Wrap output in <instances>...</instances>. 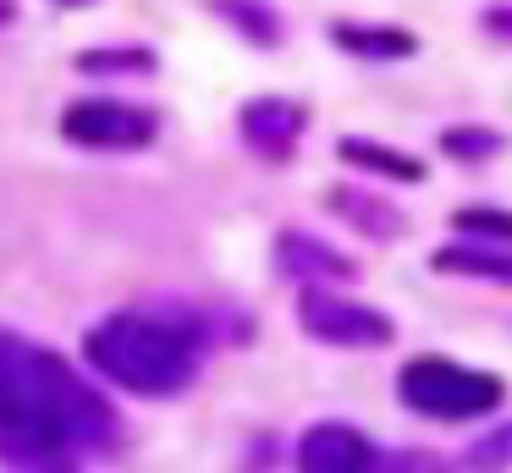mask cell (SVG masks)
Masks as SVG:
<instances>
[{"instance_id":"3957f363","label":"cell","mask_w":512,"mask_h":473,"mask_svg":"<svg viewBox=\"0 0 512 473\" xmlns=\"http://www.w3.org/2000/svg\"><path fill=\"white\" fill-rule=\"evenodd\" d=\"M397 402L408 413H424V418H485L507 402V380L490 369H468V363H452V358H408L397 374Z\"/></svg>"},{"instance_id":"5bb4252c","label":"cell","mask_w":512,"mask_h":473,"mask_svg":"<svg viewBox=\"0 0 512 473\" xmlns=\"http://www.w3.org/2000/svg\"><path fill=\"white\" fill-rule=\"evenodd\" d=\"M336 154H342L347 165H364V171H375V176H391V182H424V176H430V165H424L419 154H402V149H391V143L342 138Z\"/></svg>"},{"instance_id":"6da1fadb","label":"cell","mask_w":512,"mask_h":473,"mask_svg":"<svg viewBox=\"0 0 512 473\" xmlns=\"http://www.w3.org/2000/svg\"><path fill=\"white\" fill-rule=\"evenodd\" d=\"M122 446V413L61 352L0 325V468L78 473Z\"/></svg>"},{"instance_id":"4fadbf2b","label":"cell","mask_w":512,"mask_h":473,"mask_svg":"<svg viewBox=\"0 0 512 473\" xmlns=\"http://www.w3.org/2000/svg\"><path fill=\"white\" fill-rule=\"evenodd\" d=\"M441 275H474V281H501L512 286V253L507 248H479V242H446L430 253Z\"/></svg>"},{"instance_id":"e0dca14e","label":"cell","mask_w":512,"mask_h":473,"mask_svg":"<svg viewBox=\"0 0 512 473\" xmlns=\"http://www.w3.org/2000/svg\"><path fill=\"white\" fill-rule=\"evenodd\" d=\"M468 468H474V473H501V468H512V424L479 435L474 446H468Z\"/></svg>"},{"instance_id":"8fae6325","label":"cell","mask_w":512,"mask_h":473,"mask_svg":"<svg viewBox=\"0 0 512 473\" xmlns=\"http://www.w3.org/2000/svg\"><path fill=\"white\" fill-rule=\"evenodd\" d=\"M210 11L237 33V39L254 44V50H276V44L287 39V28H281V11L270 6V0H210Z\"/></svg>"},{"instance_id":"277c9868","label":"cell","mask_w":512,"mask_h":473,"mask_svg":"<svg viewBox=\"0 0 512 473\" xmlns=\"http://www.w3.org/2000/svg\"><path fill=\"white\" fill-rule=\"evenodd\" d=\"M61 138L89 154H138L160 138V110L111 94H83L61 110Z\"/></svg>"},{"instance_id":"d6986e66","label":"cell","mask_w":512,"mask_h":473,"mask_svg":"<svg viewBox=\"0 0 512 473\" xmlns=\"http://www.w3.org/2000/svg\"><path fill=\"white\" fill-rule=\"evenodd\" d=\"M485 28L496 33V39H512V6L501 0V6H485Z\"/></svg>"},{"instance_id":"9a60e30c","label":"cell","mask_w":512,"mask_h":473,"mask_svg":"<svg viewBox=\"0 0 512 473\" xmlns=\"http://www.w3.org/2000/svg\"><path fill=\"white\" fill-rule=\"evenodd\" d=\"M452 231L463 237H485V242H512V209H496V204H463L452 209Z\"/></svg>"},{"instance_id":"ac0fdd59","label":"cell","mask_w":512,"mask_h":473,"mask_svg":"<svg viewBox=\"0 0 512 473\" xmlns=\"http://www.w3.org/2000/svg\"><path fill=\"white\" fill-rule=\"evenodd\" d=\"M375 473H452L435 451H380Z\"/></svg>"},{"instance_id":"ba28073f","label":"cell","mask_w":512,"mask_h":473,"mask_svg":"<svg viewBox=\"0 0 512 473\" xmlns=\"http://www.w3.org/2000/svg\"><path fill=\"white\" fill-rule=\"evenodd\" d=\"M276 264L292 275V281H353V259H342V253L331 248V242L309 237V231H281L276 237Z\"/></svg>"},{"instance_id":"ffe728a7","label":"cell","mask_w":512,"mask_h":473,"mask_svg":"<svg viewBox=\"0 0 512 473\" xmlns=\"http://www.w3.org/2000/svg\"><path fill=\"white\" fill-rule=\"evenodd\" d=\"M17 22V0H0V28H12Z\"/></svg>"},{"instance_id":"5b68a950","label":"cell","mask_w":512,"mask_h":473,"mask_svg":"<svg viewBox=\"0 0 512 473\" xmlns=\"http://www.w3.org/2000/svg\"><path fill=\"white\" fill-rule=\"evenodd\" d=\"M298 325L309 330L314 341H325V347H353V352L397 341L391 314H380V308H369V303H353V297L331 292V286H303Z\"/></svg>"},{"instance_id":"2e32d148","label":"cell","mask_w":512,"mask_h":473,"mask_svg":"<svg viewBox=\"0 0 512 473\" xmlns=\"http://www.w3.org/2000/svg\"><path fill=\"white\" fill-rule=\"evenodd\" d=\"M441 149L452 154V160H463V165H479V160H490V154H501L507 149V138L501 132H490V127H446L441 132Z\"/></svg>"},{"instance_id":"8992f818","label":"cell","mask_w":512,"mask_h":473,"mask_svg":"<svg viewBox=\"0 0 512 473\" xmlns=\"http://www.w3.org/2000/svg\"><path fill=\"white\" fill-rule=\"evenodd\" d=\"M303 127H309V110H303L298 99H281V94H259V99H248V105L237 110L243 143L270 165H287L292 154H298Z\"/></svg>"},{"instance_id":"7a4b0ae2","label":"cell","mask_w":512,"mask_h":473,"mask_svg":"<svg viewBox=\"0 0 512 473\" xmlns=\"http://www.w3.org/2000/svg\"><path fill=\"white\" fill-rule=\"evenodd\" d=\"M210 325L182 303H133L105 314L83 336V358L94 374L133 396H182L204 369Z\"/></svg>"},{"instance_id":"9c48e42d","label":"cell","mask_w":512,"mask_h":473,"mask_svg":"<svg viewBox=\"0 0 512 473\" xmlns=\"http://www.w3.org/2000/svg\"><path fill=\"white\" fill-rule=\"evenodd\" d=\"M331 44L358 61H408L419 55V33L408 28H391V22H331Z\"/></svg>"},{"instance_id":"44dd1931","label":"cell","mask_w":512,"mask_h":473,"mask_svg":"<svg viewBox=\"0 0 512 473\" xmlns=\"http://www.w3.org/2000/svg\"><path fill=\"white\" fill-rule=\"evenodd\" d=\"M50 6H61V11H78V6H94V0H50Z\"/></svg>"},{"instance_id":"7c38bea8","label":"cell","mask_w":512,"mask_h":473,"mask_svg":"<svg viewBox=\"0 0 512 473\" xmlns=\"http://www.w3.org/2000/svg\"><path fill=\"white\" fill-rule=\"evenodd\" d=\"M78 77H155L160 55L149 44H100V50H78L72 55Z\"/></svg>"},{"instance_id":"52a82bcc","label":"cell","mask_w":512,"mask_h":473,"mask_svg":"<svg viewBox=\"0 0 512 473\" xmlns=\"http://www.w3.org/2000/svg\"><path fill=\"white\" fill-rule=\"evenodd\" d=\"M375 457L353 424H314L298 440V473H375Z\"/></svg>"},{"instance_id":"30bf717a","label":"cell","mask_w":512,"mask_h":473,"mask_svg":"<svg viewBox=\"0 0 512 473\" xmlns=\"http://www.w3.org/2000/svg\"><path fill=\"white\" fill-rule=\"evenodd\" d=\"M325 204H331L353 231H364V237H375V242H391V237H402V231H408V220L397 215V204L364 193V187H331V193H325Z\"/></svg>"}]
</instances>
